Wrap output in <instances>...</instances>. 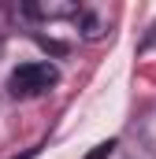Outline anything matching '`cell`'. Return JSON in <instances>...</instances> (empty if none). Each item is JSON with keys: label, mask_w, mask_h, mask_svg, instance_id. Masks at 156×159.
<instances>
[{"label": "cell", "mask_w": 156, "mask_h": 159, "mask_svg": "<svg viewBox=\"0 0 156 159\" xmlns=\"http://www.w3.org/2000/svg\"><path fill=\"white\" fill-rule=\"evenodd\" d=\"M60 81V70L52 67V63H45V59H34V63H19L15 70H11V78H7V93L11 96H41L45 89H52Z\"/></svg>", "instance_id": "cell-1"}, {"label": "cell", "mask_w": 156, "mask_h": 159, "mask_svg": "<svg viewBox=\"0 0 156 159\" xmlns=\"http://www.w3.org/2000/svg\"><path fill=\"white\" fill-rule=\"evenodd\" d=\"M112 152H115V141H100V144H97V148H93L85 159H108Z\"/></svg>", "instance_id": "cell-2"}]
</instances>
